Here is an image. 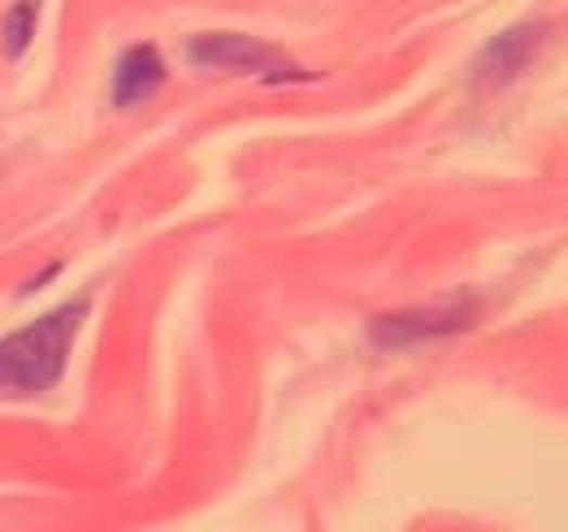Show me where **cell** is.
I'll return each mask as SVG.
<instances>
[{
  "label": "cell",
  "instance_id": "obj_1",
  "mask_svg": "<svg viewBox=\"0 0 568 532\" xmlns=\"http://www.w3.org/2000/svg\"><path fill=\"white\" fill-rule=\"evenodd\" d=\"M89 302H67L50 315H40L36 324L0 337V391H18V395H36L50 391L67 368V351L80 333Z\"/></svg>",
  "mask_w": 568,
  "mask_h": 532
},
{
  "label": "cell",
  "instance_id": "obj_2",
  "mask_svg": "<svg viewBox=\"0 0 568 532\" xmlns=\"http://www.w3.org/2000/svg\"><path fill=\"white\" fill-rule=\"evenodd\" d=\"M201 72H245V76H262V80H311V72L294 67L284 54H275L271 44L241 36V31H209L196 36L192 50H186Z\"/></svg>",
  "mask_w": 568,
  "mask_h": 532
},
{
  "label": "cell",
  "instance_id": "obj_3",
  "mask_svg": "<svg viewBox=\"0 0 568 532\" xmlns=\"http://www.w3.org/2000/svg\"><path fill=\"white\" fill-rule=\"evenodd\" d=\"M476 324V302L470 298H449L436 307H409V311H387L369 320V342L377 351H400V347H417L431 342V337H449Z\"/></svg>",
  "mask_w": 568,
  "mask_h": 532
},
{
  "label": "cell",
  "instance_id": "obj_4",
  "mask_svg": "<svg viewBox=\"0 0 568 532\" xmlns=\"http://www.w3.org/2000/svg\"><path fill=\"white\" fill-rule=\"evenodd\" d=\"M546 27L542 23H519L511 31H502L489 50L476 59V80L480 85H506L511 76H519L529 67V59L542 50Z\"/></svg>",
  "mask_w": 568,
  "mask_h": 532
},
{
  "label": "cell",
  "instance_id": "obj_5",
  "mask_svg": "<svg viewBox=\"0 0 568 532\" xmlns=\"http://www.w3.org/2000/svg\"><path fill=\"white\" fill-rule=\"evenodd\" d=\"M165 85V59L156 44H129L116 63V76H112V103L116 107H138L147 103L152 93Z\"/></svg>",
  "mask_w": 568,
  "mask_h": 532
},
{
  "label": "cell",
  "instance_id": "obj_6",
  "mask_svg": "<svg viewBox=\"0 0 568 532\" xmlns=\"http://www.w3.org/2000/svg\"><path fill=\"white\" fill-rule=\"evenodd\" d=\"M36 18H40V0H18V5L5 14V23H0V40H5L10 59L27 54V44L36 36Z\"/></svg>",
  "mask_w": 568,
  "mask_h": 532
}]
</instances>
